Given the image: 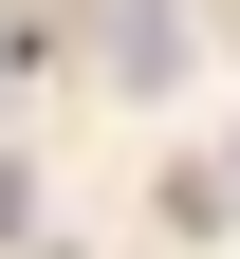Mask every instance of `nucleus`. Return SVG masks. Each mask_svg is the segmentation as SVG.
Instances as JSON below:
<instances>
[{"mask_svg":"<svg viewBox=\"0 0 240 259\" xmlns=\"http://www.w3.org/2000/svg\"><path fill=\"white\" fill-rule=\"evenodd\" d=\"M166 56H185V19L166 0H111V74H166Z\"/></svg>","mask_w":240,"mask_h":259,"instance_id":"f257e3e1","label":"nucleus"}]
</instances>
